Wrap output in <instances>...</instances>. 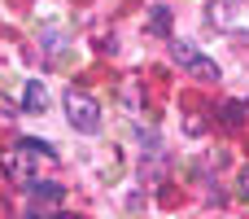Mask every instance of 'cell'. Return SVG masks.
Here are the masks:
<instances>
[{
  "instance_id": "cell-3",
  "label": "cell",
  "mask_w": 249,
  "mask_h": 219,
  "mask_svg": "<svg viewBox=\"0 0 249 219\" xmlns=\"http://www.w3.org/2000/svg\"><path fill=\"white\" fill-rule=\"evenodd\" d=\"M22 105H26V114H44V110H48V88H44L39 79H31V83L22 88Z\"/></svg>"
},
{
  "instance_id": "cell-7",
  "label": "cell",
  "mask_w": 249,
  "mask_h": 219,
  "mask_svg": "<svg viewBox=\"0 0 249 219\" xmlns=\"http://www.w3.org/2000/svg\"><path fill=\"white\" fill-rule=\"evenodd\" d=\"M26 189H31L35 198H53V202H61V184H57V180H35V176H31Z\"/></svg>"
},
{
  "instance_id": "cell-8",
  "label": "cell",
  "mask_w": 249,
  "mask_h": 219,
  "mask_svg": "<svg viewBox=\"0 0 249 219\" xmlns=\"http://www.w3.org/2000/svg\"><path fill=\"white\" fill-rule=\"evenodd\" d=\"M223 119H228V123H241V119H245V105H241V101H223Z\"/></svg>"
},
{
  "instance_id": "cell-6",
  "label": "cell",
  "mask_w": 249,
  "mask_h": 219,
  "mask_svg": "<svg viewBox=\"0 0 249 219\" xmlns=\"http://www.w3.org/2000/svg\"><path fill=\"white\" fill-rule=\"evenodd\" d=\"M18 149H22V154H35V158H48V162H57V149H53V145H44L39 136H26Z\"/></svg>"
},
{
  "instance_id": "cell-1",
  "label": "cell",
  "mask_w": 249,
  "mask_h": 219,
  "mask_svg": "<svg viewBox=\"0 0 249 219\" xmlns=\"http://www.w3.org/2000/svg\"><path fill=\"white\" fill-rule=\"evenodd\" d=\"M206 22L223 35H249V0H210L206 4Z\"/></svg>"
},
{
  "instance_id": "cell-2",
  "label": "cell",
  "mask_w": 249,
  "mask_h": 219,
  "mask_svg": "<svg viewBox=\"0 0 249 219\" xmlns=\"http://www.w3.org/2000/svg\"><path fill=\"white\" fill-rule=\"evenodd\" d=\"M66 119H70L79 132H96V127H101V110H96V101H92L88 92H79V88L66 92Z\"/></svg>"
},
{
  "instance_id": "cell-9",
  "label": "cell",
  "mask_w": 249,
  "mask_h": 219,
  "mask_svg": "<svg viewBox=\"0 0 249 219\" xmlns=\"http://www.w3.org/2000/svg\"><path fill=\"white\" fill-rule=\"evenodd\" d=\"M241 198H249V171H241Z\"/></svg>"
},
{
  "instance_id": "cell-4",
  "label": "cell",
  "mask_w": 249,
  "mask_h": 219,
  "mask_svg": "<svg viewBox=\"0 0 249 219\" xmlns=\"http://www.w3.org/2000/svg\"><path fill=\"white\" fill-rule=\"evenodd\" d=\"M171 57H175L184 70H197V61H201V53H197L188 40H171Z\"/></svg>"
},
{
  "instance_id": "cell-5",
  "label": "cell",
  "mask_w": 249,
  "mask_h": 219,
  "mask_svg": "<svg viewBox=\"0 0 249 219\" xmlns=\"http://www.w3.org/2000/svg\"><path fill=\"white\" fill-rule=\"evenodd\" d=\"M171 31V9L166 4H153L149 9V35H166Z\"/></svg>"
}]
</instances>
